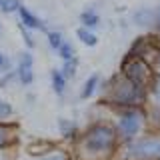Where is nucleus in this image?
I'll list each match as a JSON object with an SVG mask.
<instances>
[{"mask_svg": "<svg viewBox=\"0 0 160 160\" xmlns=\"http://www.w3.org/2000/svg\"><path fill=\"white\" fill-rule=\"evenodd\" d=\"M42 160H64L62 154H54V156H48V158H42Z\"/></svg>", "mask_w": 160, "mask_h": 160, "instance_id": "f3484780", "label": "nucleus"}, {"mask_svg": "<svg viewBox=\"0 0 160 160\" xmlns=\"http://www.w3.org/2000/svg\"><path fill=\"white\" fill-rule=\"evenodd\" d=\"M4 66H6V58L0 54V68H4Z\"/></svg>", "mask_w": 160, "mask_h": 160, "instance_id": "a211bd4d", "label": "nucleus"}, {"mask_svg": "<svg viewBox=\"0 0 160 160\" xmlns=\"http://www.w3.org/2000/svg\"><path fill=\"white\" fill-rule=\"evenodd\" d=\"M18 12H20V18H22V22L26 24V28H42V22L34 16L32 12H30L28 8H24V6H20L18 8Z\"/></svg>", "mask_w": 160, "mask_h": 160, "instance_id": "39448f33", "label": "nucleus"}, {"mask_svg": "<svg viewBox=\"0 0 160 160\" xmlns=\"http://www.w3.org/2000/svg\"><path fill=\"white\" fill-rule=\"evenodd\" d=\"M56 52L60 54V58H62V60H66V62H70V60L74 58V48L70 46L68 42H62V46H60V48L56 50Z\"/></svg>", "mask_w": 160, "mask_h": 160, "instance_id": "1a4fd4ad", "label": "nucleus"}, {"mask_svg": "<svg viewBox=\"0 0 160 160\" xmlns=\"http://www.w3.org/2000/svg\"><path fill=\"white\" fill-rule=\"evenodd\" d=\"M20 8L18 0H0V10L2 12H14V10Z\"/></svg>", "mask_w": 160, "mask_h": 160, "instance_id": "9d476101", "label": "nucleus"}, {"mask_svg": "<svg viewBox=\"0 0 160 160\" xmlns=\"http://www.w3.org/2000/svg\"><path fill=\"white\" fill-rule=\"evenodd\" d=\"M140 122H142V118H140V114L138 112H126V114H122V118H120V132L124 134V136H132V134H136L138 132V128H140Z\"/></svg>", "mask_w": 160, "mask_h": 160, "instance_id": "7ed1b4c3", "label": "nucleus"}, {"mask_svg": "<svg viewBox=\"0 0 160 160\" xmlns=\"http://www.w3.org/2000/svg\"><path fill=\"white\" fill-rule=\"evenodd\" d=\"M52 88L56 94H62L64 88H66V78L62 76V72L58 70H52Z\"/></svg>", "mask_w": 160, "mask_h": 160, "instance_id": "423d86ee", "label": "nucleus"}, {"mask_svg": "<svg viewBox=\"0 0 160 160\" xmlns=\"http://www.w3.org/2000/svg\"><path fill=\"white\" fill-rule=\"evenodd\" d=\"M4 140H6V136H4V132H0V146L4 144Z\"/></svg>", "mask_w": 160, "mask_h": 160, "instance_id": "6ab92c4d", "label": "nucleus"}, {"mask_svg": "<svg viewBox=\"0 0 160 160\" xmlns=\"http://www.w3.org/2000/svg\"><path fill=\"white\" fill-rule=\"evenodd\" d=\"M10 114H12V106L6 102H0V118H6Z\"/></svg>", "mask_w": 160, "mask_h": 160, "instance_id": "4468645a", "label": "nucleus"}, {"mask_svg": "<svg viewBox=\"0 0 160 160\" xmlns=\"http://www.w3.org/2000/svg\"><path fill=\"white\" fill-rule=\"evenodd\" d=\"M74 74H76V60H70V62H66L64 64V72H62V76L64 78H70V76H74Z\"/></svg>", "mask_w": 160, "mask_h": 160, "instance_id": "ddd939ff", "label": "nucleus"}, {"mask_svg": "<svg viewBox=\"0 0 160 160\" xmlns=\"http://www.w3.org/2000/svg\"><path fill=\"white\" fill-rule=\"evenodd\" d=\"M18 76L22 84H32L34 82V72H32V56L28 52L20 54V64H18Z\"/></svg>", "mask_w": 160, "mask_h": 160, "instance_id": "20e7f679", "label": "nucleus"}, {"mask_svg": "<svg viewBox=\"0 0 160 160\" xmlns=\"http://www.w3.org/2000/svg\"><path fill=\"white\" fill-rule=\"evenodd\" d=\"M0 32H2V26H0Z\"/></svg>", "mask_w": 160, "mask_h": 160, "instance_id": "412c9836", "label": "nucleus"}, {"mask_svg": "<svg viewBox=\"0 0 160 160\" xmlns=\"http://www.w3.org/2000/svg\"><path fill=\"white\" fill-rule=\"evenodd\" d=\"M96 84H98V74H92V76L86 80V84H84L82 94H80V96H82V98H90V96H92V92L96 90Z\"/></svg>", "mask_w": 160, "mask_h": 160, "instance_id": "6e6552de", "label": "nucleus"}, {"mask_svg": "<svg viewBox=\"0 0 160 160\" xmlns=\"http://www.w3.org/2000/svg\"><path fill=\"white\" fill-rule=\"evenodd\" d=\"M154 98L160 102V76H158V80L154 82Z\"/></svg>", "mask_w": 160, "mask_h": 160, "instance_id": "dca6fc26", "label": "nucleus"}, {"mask_svg": "<svg viewBox=\"0 0 160 160\" xmlns=\"http://www.w3.org/2000/svg\"><path fill=\"white\" fill-rule=\"evenodd\" d=\"M112 142H114L112 128L110 126H96L86 134V142L84 144H86V148L90 152H104L106 148L112 146Z\"/></svg>", "mask_w": 160, "mask_h": 160, "instance_id": "f257e3e1", "label": "nucleus"}, {"mask_svg": "<svg viewBox=\"0 0 160 160\" xmlns=\"http://www.w3.org/2000/svg\"><path fill=\"white\" fill-rule=\"evenodd\" d=\"M76 34H78V38L82 40V42L86 44V46H94V44L98 42L96 34H94V32H90L88 28H78V30H76Z\"/></svg>", "mask_w": 160, "mask_h": 160, "instance_id": "0eeeda50", "label": "nucleus"}, {"mask_svg": "<svg viewBox=\"0 0 160 160\" xmlns=\"http://www.w3.org/2000/svg\"><path fill=\"white\" fill-rule=\"evenodd\" d=\"M80 20L84 22V26H96L98 24V16L94 12H82L80 14Z\"/></svg>", "mask_w": 160, "mask_h": 160, "instance_id": "9b49d317", "label": "nucleus"}, {"mask_svg": "<svg viewBox=\"0 0 160 160\" xmlns=\"http://www.w3.org/2000/svg\"><path fill=\"white\" fill-rule=\"evenodd\" d=\"M130 154L144 160H160V138H142L130 146Z\"/></svg>", "mask_w": 160, "mask_h": 160, "instance_id": "f03ea898", "label": "nucleus"}, {"mask_svg": "<svg viewBox=\"0 0 160 160\" xmlns=\"http://www.w3.org/2000/svg\"><path fill=\"white\" fill-rule=\"evenodd\" d=\"M22 38L26 40L28 48H32V46H34V40H32V36H30V32H26V30H22Z\"/></svg>", "mask_w": 160, "mask_h": 160, "instance_id": "2eb2a0df", "label": "nucleus"}, {"mask_svg": "<svg viewBox=\"0 0 160 160\" xmlns=\"http://www.w3.org/2000/svg\"><path fill=\"white\" fill-rule=\"evenodd\" d=\"M48 40H50V46L54 50H58L62 46V36H60V32H48Z\"/></svg>", "mask_w": 160, "mask_h": 160, "instance_id": "f8f14e48", "label": "nucleus"}, {"mask_svg": "<svg viewBox=\"0 0 160 160\" xmlns=\"http://www.w3.org/2000/svg\"><path fill=\"white\" fill-rule=\"evenodd\" d=\"M158 24H160V16H158Z\"/></svg>", "mask_w": 160, "mask_h": 160, "instance_id": "aec40b11", "label": "nucleus"}]
</instances>
